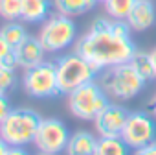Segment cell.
I'll use <instances>...</instances> for the list:
<instances>
[{
    "label": "cell",
    "instance_id": "5",
    "mask_svg": "<svg viewBox=\"0 0 156 155\" xmlns=\"http://www.w3.org/2000/svg\"><path fill=\"white\" fill-rule=\"evenodd\" d=\"M57 66V81H59V91L61 94H70L73 89L81 87L83 83H88L98 78V70L77 52L61 55L55 61Z\"/></svg>",
    "mask_w": 156,
    "mask_h": 155
},
{
    "label": "cell",
    "instance_id": "12",
    "mask_svg": "<svg viewBox=\"0 0 156 155\" xmlns=\"http://www.w3.org/2000/svg\"><path fill=\"white\" fill-rule=\"evenodd\" d=\"M127 22L132 32H145L156 22V8L152 0H136L132 11L127 17Z\"/></svg>",
    "mask_w": 156,
    "mask_h": 155
},
{
    "label": "cell",
    "instance_id": "16",
    "mask_svg": "<svg viewBox=\"0 0 156 155\" xmlns=\"http://www.w3.org/2000/svg\"><path fill=\"white\" fill-rule=\"evenodd\" d=\"M53 4L59 13L68 15V17H77L94 9L98 2L96 0H53Z\"/></svg>",
    "mask_w": 156,
    "mask_h": 155
},
{
    "label": "cell",
    "instance_id": "3",
    "mask_svg": "<svg viewBox=\"0 0 156 155\" xmlns=\"http://www.w3.org/2000/svg\"><path fill=\"white\" fill-rule=\"evenodd\" d=\"M41 122H42V116L35 109H30V107L11 109L0 124V137L9 146L33 144Z\"/></svg>",
    "mask_w": 156,
    "mask_h": 155
},
{
    "label": "cell",
    "instance_id": "4",
    "mask_svg": "<svg viewBox=\"0 0 156 155\" xmlns=\"http://www.w3.org/2000/svg\"><path fill=\"white\" fill-rule=\"evenodd\" d=\"M66 104L75 118L85 122H94L96 116L110 104V96L103 91L99 81L92 80L73 89L70 94H66Z\"/></svg>",
    "mask_w": 156,
    "mask_h": 155
},
{
    "label": "cell",
    "instance_id": "26",
    "mask_svg": "<svg viewBox=\"0 0 156 155\" xmlns=\"http://www.w3.org/2000/svg\"><path fill=\"white\" fill-rule=\"evenodd\" d=\"M8 148H9V144L0 137V155H6V151H8Z\"/></svg>",
    "mask_w": 156,
    "mask_h": 155
},
{
    "label": "cell",
    "instance_id": "23",
    "mask_svg": "<svg viewBox=\"0 0 156 155\" xmlns=\"http://www.w3.org/2000/svg\"><path fill=\"white\" fill-rule=\"evenodd\" d=\"M132 155H156V140H152L141 148H136L132 151Z\"/></svg>",
    "mask_w": 156,
    "mask_h": 155
},
{
    "label": "cell",
    "instance_id": "14",
    "mask_svg": "<svg viewBox=\"0 0 156 155\" xmlns=\"http://www.w3.org/2000/svg\"><path fill=\"white\" fill-rule=\"evenodd\" d=\"M50 9H51V0H22L20 19L30 24L44 22L50 17Z\"/></svg>",
    "mask_w": 156,
    "mask_h": 155
},
{
    "label": "cell",
    "instance_id": "28",
    "mask_svg": "<svg viewBox=\"0 0 156 155\" xmlns=\"http://www.w3.org/2000/svg\"><path fill=\"white\" fill-rule=\"evenodd\" d=\"M151 57H152V63H154V68H156V48L151 52Z\"/></svg>",
    "mask_w": 156,
    "mask_h": 155
},
{
    "label": "cell",
    "instance_id": "24",
    "mask_svg": "<svg viewBox=\"0 0 156 155\" xmlns=\"http://www.w3.org/2000/svg\"><path fill=\"white\" fill-rule=\"evenodd\" d=\"M11 50H13V48L9 46V43L4 39V35H2V33H0V63L4 61V57H6Z\"/></svg>",
    "mask_w": 156,
    "mask_h": 155
},
{
    "label": "cell",
    "instance_id": "1",
    "mask_svg": "<svg viewBox=\"0 0 156 155\" xmlns=\"http://www.w3.org/2000/svg\"><path fill=\"white\" fill-rule=\"evenodd\" d=\"M130 32L132 30L127 21L98 17L90 30L75 41L73 52L85 57L98 72L121 63H129L136 54Z\"/></svg>",
    "mask_w": 156,
    "mask_h": 155
},
{
    "label": "cell",
    "instance_id": "15",
    "mask_svg": "<svg viewBox=\"0 0 156 155\" xmlns=\"http://www.w3.org/2000/svg\"><path fill=\"white\" fill-rule=\"evenodd\" d=\"M94 155H130V148L121 137H99Z\"/></svg>",
    "mask_w": 156,
    "mask_h": 155
},
{
    "label": "cell",
    "instance_id": "27",
    "mask_svg": "<svg viewBox=\"0 0 156 155\" xmlns=\"http://www.w3.org/2000/svg\"><path fill=\"white\" fill-rule=\"evenodd\" d=\"M149 109H151V115H152V116L156 118V96H154V98L151 100V105H149Z\"/></svg>",
    "mask_w": 156,
    "mask_h": 155
},
{
    "label": "cell",
    "instance_id": "20",
    "mask_svg": "<svg viewBox=\"0 0 156 155\" xmlns=\"http://www.w3.org/2000/svg\"><path fill=\"white\" fill-rule=\"evenodd\" d=\"M17 87V72L15 68H9L0 63V93L9 94Z\"/></svg>",
    "mask_w": 156,
    "mask_h": 155
},
{
    "label": "cell",
    "instance_id": "13",
    "mask_svg": "<svg viewBox=\"0 0 156 155\" xmlns=\"http://www.w3.org/2000/svg\"><path fill=\"white\" fill-rule=\"evenodd\" d=\"M96 144H98V138L94 133L87 129H77L70 135L64 153L66 155H94Z\"/></svg>",
    "mask_w": 156,
    "mask_h": 155
},
{
    "label": "cell",
    "instance_id": "11",
    "mask_svg": "<svg viewBox=\"0 0 156 155\" xmlns=\"http://www.w3.org/2000/svg\"><path fill=\"white\" fill-rule=\"evenodd\" d=\"M13 52H15L19 68H22V70H28V68H33V66L41 65L44 61V55L48 54L39 37H28L17 48H13Z\"/></svg>",
    "mask_w": 156,
    "mask_h": 155
},
{
    "label": "cell",
    "instance_id": "25",
    "mask_svg": "<svg viewBox=\"0 0 156 155\" xmlns=\"http://www.w3.org/2000/svg\"><path fill=\"white\" fill-rule=\"evenodd\" d=\"M6 155H30L28 149H24V146H9Z\"/></svg>",
    "mask_w": 156,
    "mask_h": 155
},
{
    "label": "cell",
    "instance_id": "18",
    "mask_svg": "<svg viewBox=\"0 0 156 155\" xmlns=\"http://www.w3.org/2000/svg\"><path fill=\"white\" fill-rule=\"evenodd\" d=\"M105 11L110 19L116 21H127L129 13L132 11L136 0H105Z\"/></svg>",
    "mask_w": 156,
    "mask_h": 155
},
{
    "label": "cell",
    "instance_id": "9",
    "mask_svg": "<svg viewBox=\"0 0 156 155\" xmlns=\"http://www.w3.org/2000/svg\"><path fill=\"white\" fill-rule=\"evenodd\" d=\"M121 138L127 142V146L130 149L141 148L152 140H156V122L152 116H149L147 113L136 111L130 113L127 118V124L121 131Z\"/></svg>",
    "mask_w": 156,
    "mask_h": 155
},
{
    "label": "cell",
    "instance_id": "22",
    "mask_svg": "<svg viewBox=\"0 0 156 155\" xmlns=\"http://www.w3.org/2000/svg\"><path fill=\"white\" fill-rule=\"evenodd\" d=\"M9 111H11V104H9L8 94H2V93H0V124H2V120L8 116Z\"/></svg>",
    "mask_w": 156,
    "mask_h": 155
},
{
    "label": "cell",
    "instance_id": "29",
    "mask_svg": "<svg viewBox=\"0 0 156 155\" xmlns=\"http://www.w3.org/2000/svg\"><path fill=\"white\" fill-rule=\"evenodd\" d=\"M37 155H51V153H42V151H39Z\"/></svg>",
    "mask_w": 156,
    "mask_h": 155
},
{
    "label": "cell",
    "instance_id": "30",
    "mask_svg": "<svg viewBox=\"0 0 156 155\" xmlns=\"http://www.w3.org/2000/svg\"><path fill=\"white\" fill-rule=\"evenodd\" d=\"M96 2H105V0H96Z\"/></svg>",
    "mask_w": 156,
    "mask_h": 155
},
{
    "label": "cell",
    "instance_id": "17",
    "mask_svg": "<svg viewBox=\"0 0 156 155\" xmlns=\"http://www.w3.org/2000/svg\"><path fill=\"white\" fill-rule=\"evenodd\" d=\"M130 65L136 68V72L143 78L145 81H151V80H154V78H156V68H154L151 52L136 50V54H134L132 59H130Z\"/></svg>",
    "mask_w": 156,
    "mask_h": 155
},
{
    "label": "cell",
    "instance_id": "8",
    "mask_svg": "<svg viewBox=\"0 0 156 155\" xmlns=\"http://www.w3.org/2000/svg\"><path fill=\"white\" fill-rule=\"evenodd\" d=\"M70 135L72 133L68 131V127L62 120H59V118H42L33 144L42 153L57 155V153L66 149Z\"/></svg>",
    "mask_w": 156,
    "mask_h": 155
},
{
    "label": "cell",
    "instance_id": "21",
    "mask_svg": "<svg viewBox=\"0 0 156 155\" xmlns=\"http://www.w3.org/2000/svg\"><path fill=\"white\" fill-rule=\"evenodd\" d=\"M22 0H0V17L6 21L20 19Z\"/></svg>",
    "mask_w": 156,
    "mask_h": 155
},
{
    "label": "cell",
    "instance_id": "7",
    "mask_svg": "<svg viewBox=\"0 0 156 155\" xmlns=\"http://www.w3.org/2000/svg\"><path fill=\"white\" fill-rule=\"evenodd\" d=\"M22 87L31 98H55L61 94L57 81V66L51 61H42L41 65L24 70Z\"/></svg>",
    "mask_w": 156,
    "mask_h": 155
},
{
    "label": "cell",
    "instance_id": "10",
    "mask_svg": "<svg viewBox=\"0 0 156 155\" xmlns=\"http://www.w3.org/2000/svg\"><path fill=\"white\" fill-rule=\"evenodd\" d=\"M129 111L119 104H108L94 120V127L99 137H121V131L127 124Z\"/></svg>",
    "mask_w": 156,
    "mask_h": 155
},
{
    "label": "cell",
    "instance_id": "2",
    "mask_svg": "<svg viewBox=\"0 0 156 155\" xmlns=\"http://www.w3.org/2000/svg\"><path fill=\"white\" fill-rule=\"evenodd\" d=\"M98 81L103 87V91L110 96V100H116V102L132 100L143 91L147 83L130 65V61L101 70Z\"/></svg>",
    "mask_w": 156,
    "mask_h": 155
},
{
    "label": "cell",
    "instance_id": "19",
    "mask_svg": "<svg viewBox=\"0 0 156 155\" xmlns=\"http://www.w3.org/2000/svg\"><path fill=\"white\" fill-rule=\"evenodd\" d=\"M0 33L4 35V39L9 43L11 48H17L20 43H24L30 35L26 32V28L15 21H8V24H4L2 28H0Z\"/></svg>",
    "mask_w": 156,
    "mask_h": 155
},
{
    "label": "cell",
    "instance_id": "6",
    "mask_svg": "<svg viewBox=\"0 0 156 155\" xmlns=\"http://www.w3.org/2000/svg\"><path fill=\"white\" fill-rule=\"evenodd\" d=\"M39 39L48 54H57L72 46L77 39V26L72 17L57 13L44 21Z\"/></svg>",
    "mask_w": 156,
    "mask_h": 155
}]
</instances>
